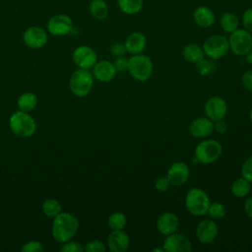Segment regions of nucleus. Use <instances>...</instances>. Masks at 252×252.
<instances>
[{
    "label": "nucleus",
    "instance_id": "nucleus-1",
    "mask_svg": "<svg viewBox=\"0 0 252 252\" xmlns=\"http://www.w3.org/2000/svg\"><path fill=\"white\" fill-rule=\"evenodd\" d=\"M79 229L78 219L70 213H60L53 220L51 233L59 243H64L71 240Z\"/></svg>",
    "mask_w": 252,
    "mask_h": 252
},
{
    "label": "nucleus",
    "instance_id": "nucleus-2",
    "mask_svg": "<svg viewBox=\"0 0 252 252\" xmlns=\"http://www.w3.org/2000/svg\"><path fill=\"white\" fill-rule=\"evenodd\" d=\"M9 127L14 135L21 138H30L36 131V123L34 119L22 110L14 112L9 119Z\"/></svg>",
    "mask_w": 252,
    "mask_h": 252
},
{
    "label": "nucleus",
    "instance_id": "nucleus-3",
    "mask_svg": "<svg viewBox=\"0 0 252 252\" xmlns=\"http://www.w3.org/2000/svg\"><path fill=\"white\" fill-rule=\"evenodd\" d=\"M127 71L136 81L145 82L153 75L154 64L149 56L142 53L134 54L128 59Z\"/></svg>",
    "mask_w": 252,
    "mask_h": 252
},
{
    "label": "nucleus",
    "instance_id": "nucleus-4",
    "mask_svg": "<svg viewBox=\"0 0 252 252\" xmlns=\"http://www.w3.org/2000/svg\"><path fill=\"white\" fill-rule=\"evenodd\" d=\"M211 200L209 195L201 188H191L185 196V207L189 214L195 217L207 215Z\"/></svg>",
    "mask_w": 252,
    "mask_h": 252
},
{
    "label": "nucleus",
    "instance_id": "nucleus-5",
    "mask_svg": "<svg viewBox=\"0 0 252 252\" xmlns=\"http://www.w3.org/2000/svg\"><path fill=\"white\" fill-rule=\"evenodd\" d=\"M222 154L220 143L215 139H205L195 148L194 158L201 163L210 164L217 161Z\"/></svg>",
    "mask_w": 252,
    "mask_h": 252
},
{
    "label": "nucleus",
    "instance_id": "nucleus-6",
    "mask_svg": "<svg viewBox=\"0 0 252 252\" xmlns=\"http://www.w3.org/2000/svg\"><path fill=\"white\" fill-rule=\"evenodd\" d=\"M94 75L89 69L79 68L76 70L70 78L69 87L74 95L78 97L87 96L94 85Z\"/></svg>",
    "mask_w": 252,
    "mask_h": 252
},
{
    "label": "nucleus",
    "instance_id": "nucleus-7",
    "mask_svg": "<svg viewBox=\"0 0 252 252\" xmlns=\"http://www.w3.org/2000/svg\"><path fill=\"white\" fill-rule=\"evenodd\" d=\"M202 48L208 58L213 60L220 59L229 51L228 38L221 34H212L205 39Z\"/></svg>",
    "mask_w": 252,
    "mask_h": 252
},
{
    "label": "nucleus",
    "instance_id": "nucleus-8",
    "mask_svg": "<svg viewBox=\"0 0 252 252\" xmlns=\"http://www.w3.org/2000/svg\"><path fill=\"white\" fill-rule=\"evenodd\" d=\"M229 50L237 56H245L252 48V33L245 29H237L228 38Z\"/></svg>",
    "mask_w": 252,
    "mask_h": 252
},
{
    "label": "nucleus",
    "instance_id": "nucleus-9",
    "mask_svg": "<svg viewBox=\"0 0 252 252\" xmlns=\"http://www.w3.org/2000/svg\"><path fill=\"white\" fill-rule=\"evenodd\" d=\"M47 31L55 36H63L73 30L72 19L65 14H55L47 21Z\"/></svg>",
    "mask_w": 252,
    "mask_h": 252
},
{
    "label": "nucleus",
    "instance_id": "nucleus-10",
    "mask_svg": "<svg viewBox=\"0 0 252 252\" xmlns=\"http://www.w3.org/2000/svg\"><path fill=\"white\" fill-rule=\"evenodd\" d=\"M162 248L164 252H190L192 251V243L185 234L175 231L166 235Z\"/></svg>",
    "mask_w": 252,
    "mask_h": 252
},
{
    "label": "nucleus",
    "instance_id": "nucleus-11",
    "mask_svg": "<svg viewBox=\"0 0 252 252\" xmlns=\"http://www.w3.org/2000/svg\"><path fill=\"white\" fill-rule=\"evenodd\" d=\"M204 111L206 116L215 122L224 118L227 113V104L222 97L219 95H213L209 97L205 102Z\"/></svg>",
    "mask_w": 252,
    "mask_h": 252
},
{
    "label": "nucleus",
    "instance_id": "nucleus-12",
    "mask_svg": "<svg viewBox=\"0 0 252 252\" xmlns=\"http://www.w3.org/2000/svg\"><path fill=\"white\" fill-rule=\"evenodd\" d=\"M219 233V226L215 220L205 219L201 220L195 230L196 237L199 242L203 244H210L214 242Z\"/></svg>",
    "mask_w": 252,
    "mask_h": 252
},
{
    "label": "nucleus",
    "instance_id": "nucleus-13",
    "mask_svg": "<svg viewBox=\"0 0 252 252\" xmlns=\"http://www.w3.org/2000/svg\"><path fill=\"white\" fill-rule=\"evenodd\" d=\"M72 59L79 68L90 69L97 62V54L92 47L81 45L73 51Z\"/></svg>",
    "mask_w": 252,
    "mask_h": 252
},
{
    "label": "nucleus",
    "instance_id": "nucleus-14",
    "mask_svg": "<svg viewBox=\"0 0 252 252\" xmlns=\"http://www.w3.org/2000/svg\"><path fill=\"white\" fill-rule=\"evenodd\" d=\"M23 40L27 46L32 49H38L43 47L48 40L47 32L40 27H30L23 34Z\"/></svg>",
    "mask_w": 252,
    "mask_h": 252
},
{
    "label": "nucleus",
    "instance_id": "nucleus-15",
    "mask_svg": "<svg viewBox=\"0 0 252 252\" xmlns=\"http://www.w3.org/2000/svg\"><path fill=\"white\" fill-rule=\"evenodd\" d=\"M190 175V169L188 165L183 161L173 162L166 171V177L170 184L175 186L183 185L187 182Z\"/></svg>",
    "mask_w": 252,
    "mask_h": 252
},
{
    "label": "nucleus",
    "instance_id": "nucleus-16",
    "mask_svg": "<svg viewBox=\"0 0 252 252\" xmlns=\"http://www.w3.org/2000/svg\"><path fill=\"white\" fill-rule=\"evenodd\" d=\"M188 129L191 136L195 138H207L214 131V121H212L207 116L198 117L190 123Z\"/></svg>",
    "mask_w": 252,
    "mask_h": 252
},
{
    "label": "nucleus",
    "instance_id": "nucleus-17",
    "mask_svg": "<svg viewBox=\"0 0 252 252\" xmlns=\"http://www.w3.org/2000/svg\"><path fill=\"white\" fill-rule=\"evenodd\" d=\"M117 74V70L115 69L113 62L108 60H100L97 61L93 67V75L94 77L102 83H108L112 81Z\"/></svg>",
    "mask_w": 252,
    "mask_h": 252
},
{
    "label": "nucleus",
    "instance_id": "nucleus-18",
    "mask_svg": "<svg viewBox=\"0 0 252 252\" xmlns=\"http://www.w3.org/2000/svg\"><path fill=\"white\" fill-rule=\"evenodd\" d=\"M107 246L112 252H125L130 246V237L123 229L111 230L107 237Z\"/></svg>",
    "mask_w": 252,
    "mask_h": 252
},
{
    "label": "nucleus",
    "instance_id": "nucleus-19",
    "mask_svg": "<svg viewBox=\"0 0 252 252\" xmlns=\"http://www.w3.org/2000/svg\"><path fill=\"white\" fill-rule=\"evenodd\" d=\"M179 226L178 217L171 212L162 213L157 220V229L162 235H168L177 230Z\"/></svg>",
    "mask_w": 252,
    "mask_h": 252
},
{
    "label": "nucleus",
    "instance_id": "nucleus-20",
    "mask_svg": "<svg viewBox=\"0 0 252 252\" xmlns=\"http://www.w3.org/2000/svg\"><path fill=\"white\" fill-rule=\"evenodd\" d=\"M124 44L128 53L132 55L139 54L142 53L147 46V37L142 32H134L126 37Z\"/></svg>",
    "mask_w": 252,
    "mask_h": 252
},
{
    "label": "nucleus",
    "instance_id": "nucleus-21",
    "mask_svg": "<svg viewBox=\"0 0 252 252\" xmlns=\"http://www.w3.org/2000/svg\"><path fill=\"white\" fill-rule=\"evenodd\" d=\"M193 19L198 27L207 29L215 24L216 16L215 13L209 7L200 6L194 11Z\"/></svg>",
    "mask_w": 252,
    "mask_h": 252
},
{
    "label": "nucleus",
    "instance_id": "nucleus-22",
    "mask_svg": "<svg viewBox=\"0 0 252 252\" xmlns=\"http://www.w3.org/2000/svg\"><path fill=\"white\" fill-rule=\"evenodd\" d=\"M183 58L192 64H196L198 61L205 57L204 50L202 46L197 43H189L182 48Z\"/></svg>",
    "mask_w": 252,
    "mask_h": 252
},
{
    "label": "nucleus",
    "instance_id": "nucleus-23",
    "mask_svg": "<svg viewBox=\"0 0 252 252\" xmlns=\"http://www.w3.org/2000/svg\"><path fill=\"white\" fill-rule=\"evenodd\" d=\"M38 99L37 96L33 93H24L22 94L17 101L19 110L25 112H31L37 105Z\"/></svg>",
    "mask_w": 252,
    "mask_h": 252
},
{
    "label": "nucleus",
    "instance_id": "nucleus-24",
    "mask_svg": "<svg viewBox=\"0 0 252 252\" xmlns=\"http://www.w3.org/2000/svg\"><path fill=\"white\" fill-rule=\"evenodd\" d=\"M89 9L93 18L97 21H102L108 16V6L104 0H92Z\"/></svg>",
    "mask_w": 252,
    "mask_h": 252
},
{
    "label": "nucleus",
    "instance_id": "nucleus-25",
    "mask_svg": "<svg viewBox=\"0 0 252 252\" xmlns=\"http://www.w3.org/2000/svg\"><path fill=\"white\" fill-rule=\"evenodd\" d=\"M220 24L221 29L227 32V33H231L234 31H236L239 27V19L238 17L230 12H226L224 14L221 15L220 20Z\"/></svg>",
    "mask_w": 252,
    "mask_h": 252
},
{
    "label": "nucleus",
    "instance_id": "nucleus-26",
    "mask_svg": "<svg viewBox=\"0 0 252 252\" xmlns=\"http://www.w3.org/2000/svg\"><path fill=\"white\" fill-rule=\"evenodd\" d=\"M250 189H251L250 182L242 176L236 178L231 184V193L236 198L246 197L249 194Z\"/></svg>",
    "mask_w": 252,
    "mask_h": 252
},
{
    "label": "nucleus",
    "instance_id": "nucleus-27",
    "mask_svg": "<svg viewBox=\"0 0 252 252\" xmlns=\"http://www.w3.org/2000/svg\"><path fill=\"white\" fill-rule=\"evenodd\" d=\"M143 0H117L119 9L127 15L138 14L143 8Z\"/></svg>",
    "mask_w": 252,
    "mask_h": 252
},
{
    "label": "nucleus",
    "instance_id": "nucleus-28",
    "mask_svg": "<svg viewBox=\"0 0 252 252\" xmlns=\"http://www.w3.org/2000/svg\"><path fill=\"white\" fill-rule=\"evenodd\" d=\"M107 224L111 230H121L127 224L126 216L121 212H114L109 215L107 219Z\"/></svg>",
    "mask_w": 252,
    "mask_h": 252
},
{
    "label": "nucleus",
    "instance_id": "nucleus-29",
    "mask_svg": "<svg viewBox=\"0 0 252 252\" xmlns=\"http://www.w3.org/2000/svg\"><path fill=\"white\" fill-rule=\"evenodd\" d=\"M42 212L48 218H55L62 212L60 203L55 199H47L42 203Z\"/></svg>",
    "mask_w": 252,
    "mask_h": 252
},
{
    "label": "nucleus",
    "instance_id": "nucleus-30",
    "mask_svg": "<svg viewBox=\"0 0 252 252\" xmlns=\"http://www.w3.org/2000/svg\"><path fill=\"white\" fill-rule=\"evenodd\" d=\"M195 65H196V70H197L198 74L201 76L211 75L215 72V70L217 68V65L213 59H210V58L207 59L205 57L203 59H201L200 61H198Z\"/></svg>",
    "mask_w": 252,
    "mask_h": 252
},
{
    "label": "nucleus",
    "instance_id": "nucleus-31",
    "mask_svg": "<svg viewBox=\"0 0 252 252\" xmlns=\"http://www.w3.org/2000/svg\"><path fill=\"white\" fill-rule=\"evenodd\" d=\"M207 214L213 220H220L225 216V208L221 203L214 202L210 204Z\"/></svg>",
    "mask_w": 252,
    "mask_h": 252
},
{
    "label": "nucleus",
    "instance_id": "nucleus-32",
    "mask_svg": "<svg viewBox=\"0 0 252 252\" xmlns=\"http://www.w3.org/2000/svg\"><path fill=\"white\" fill-rule=\"evenodd\" d=\"M106 250V246L104 243L97 239H93L87 242L84 246V251L87 252H104Z\"/></svg>",
    "mask_w": 252,
    "mask_h": 252
},
{
    "label": "nucleus",
    "instance_id": "nucleus-33",
    "mask_svg": "<svg viewBox=\"0 0 252 252\" xmlns=\"http://www.w3.org/2000/svg\"><path fill=\"white\" fill-rule=\"evenodd\" d=\"M241 176L252 183V156L248 157L242 163L241 168Z\"/></svg>",
    "mask_w": 252,
    "mask_h": 252
},
{
    "label": "nucleus",
    "instance_id": "nucleus-34",
    "mask_svg": "<svg viewBox=\"0 0 252 252\" xmlns=\"http://www.w3.org/2000/svg\"><path fill=\"white\" fill-rule=\"evenodd\" d=\"M21 251L22 252H43L44 247L41 242L37 240H31L25 243L21 247Z\"/></svg>",
    "mask_w": 252,
    "mask_h": 252
},
{
    "label": "nucleus",
    "instance_id": "nucleus-35",
    "mask_svg": "<svg viewBox=\"0 0 252 252\" xmlns=\"http://www.w3.org/2000/svg\"><path fill=\"white\" fill-rule=\"evenodd\" d=\"M60 251H62V252H83L84 246L79 242L69 240V241L63 243V245L60 248Z\"/></svg>",
    "mask_w": 252,
    "mask_h": 252
},
{
    "label": "nucleus",
    "instance_id": "nucleus-36",
    "mask_svg": "<svg viewBox=\"0 0 252 252\" xmlns=\"http://www.w3.org/2000/svg\"><path fill=\"white\" fill-rule=\"evenodd\" d=\"M242 25L246 31L252 33V8L245 10L242 15Z\"/></svg>",
    "mask_w": 252,
    "mask_h": 252
},
{
    "label": "nucleus",
    "instance_id": "nucleus-37",
    "mask_svg": "<svg viewBox=\"0 0 252 252\" xmlns=\"http://www.w3.org/2000/svg\"><path fill=\"white\" fill-rule=\"evenodd\" d=\"M113 65L117 72H125L128 70V59L122 56H116Z\"/></svg>",
    "mask_w": 252,
    "mask_h": 252
},
{
    "label": "nucleus",
    "instance_id": "nucleus-38",
    "mask_svg": "<svg viewBox=\"0 0 252 252\" xmlns=\"http://www.w3.org/2000/svg\"><path fill=\"white\" fill-rule=\"evenodd\" d=\"M169 186H170V182L166 176H160L157 178L155 182V187L158 192H166Z\"/></svg>",
    "mask_w": 252,
    "mask_h": 252
},
{
    "label": "nucleus",
    "instance_id": "nucleus-39",
    "mask_svg": "<svg viewBox=\"0 0 252 252\" xmlns=\"http://www.w3.org/2000/svg\"><path fill=\"white\" fill-rule=\"evenodd\" d=\"M241 84L246 91L252 93V70L243 73L241 77Z\"/></svg>",
    "mask_w": 252,
    "mask_h": 252
},
{
    "label": "nucleus",
    "instance_id": "nucleus-40",
    "mask_svg": "<svg viewBox=\"0 0 252 252\" xmlns=\"http://www.w3.org/2000/svg\"><path fill=\"white\" fill-rule=\"evenodd\" d=\"M110 51H111V54L114 56H122L127 52L125 44L122 42L113 43L110 48Z\"/></svg>",
    "mask_w": 252,
    "mask_h": 252
},
{
    "label": "nucleus",
    "instance_id": "nucleus-41",
    "mask_svg": "<svg viewBox=\"0 0 252 252\" xmlns=\"http://www.w3.org/2000/svg\"><path fill=\"white\" fill-rule=\"evenodd\" d=\"M214 130L219 134H224L227 131V123L223 118L217 120L214 122Z\"/></svg>",
    "mask_w": 252,
    "mask_h": 252
},
{
    "label": "nucleus",
    "instance_id": "nucleus-42",
    "mask_svg": "<svg viewBox=\"0 0 252 252\" xmlns=\"http://www.w3.org/2000/svg\"><path fill=\"white\" fill-rule=\"evenodd\" d=\"M244 212L248 218L252 219V197L246 199L244 203Z\"/></svg>",
    "mask_w": 252,
    "mask_h": 252
},
{
    "label": "nucleus",
    "instance_id": "nucleus-43",
    "mask_svg": "<svg viewBox=\"0 0 252 252\" xmlns=\"http://www.w3.org/2000/svg\"><path fill=\"white\" fill-rule=\"evenodd\" d=\"M245 60L247 63L252 65V48L247 52V54L245 55Z\"/></svg>",
    "mask_w": 252,
    "mask_h": 252
},
{
    "label": "nucleus",
    "instance_id": "nucleus-44",
    "mask_svg": "<svg viewBox=\"0 0 252 252\" xmlns=\"http://www.w3.org/2000/svg\"><path fill=\"white\" fill-rule=\"evenodd\" d=\"M152 251H153V252H164V250H163V248H162V247H159V248H154Z\"/></svg>",
    "mask_w": 252,
    "mask_h": 252
},
{
    "label": "nucleus",
    "instance_id": "nucleus-45",
    "mask_svg": "<svg viewBox=\"0 0 252 252\" xmlns=\"http://www.w3.org/2000/svg\"><path fill=\"white\" fill-rule=\"evenodd\" d=\"M249 119H250V122L252 123V108L250 109V112H249Z\"/></svg>",
    "mask_w": 252,
    "mask_h": 252
}]
</instances>
